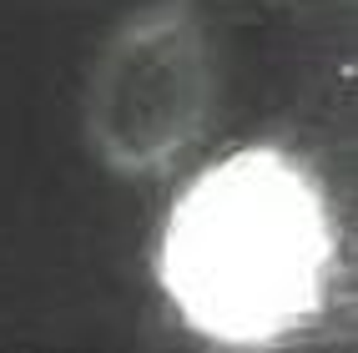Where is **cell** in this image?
Returning a JSON list of instances; mask_svg holds the SVG:
<instances>
[{
	"instance_id": "cell-1",
	"label": "cell",
	"mask_w": 358,
	"mask_h": 353,
	"mask_svg": "<svg viewBox=\"0 0 358 353\" xmlns=\"http://www.w3.org/2000/svg\"><path fill=\"white\" fill-rule=\"evenodd\" d=\"M333 227L313 177L278 147H248L177 197L157 273L192 333L262 348L323 303Z\"/></svg>"
},
{
	"instance_id": "cell-2",
	"label": "cell",
	"mask_w": 358,
	"mask_h": 353,
	"mask_svg": "<svg viewBox=\"0 0 358 353\" xmlns=\"http://www.w3.org/2000/svg\"><path fill=\"white\" fill-rule=\"evenodd\" d=\"M217 111V56L187 6H141L96 45L81 81V136L116 177H157Z\"/></svg>"
}]
</instances>
